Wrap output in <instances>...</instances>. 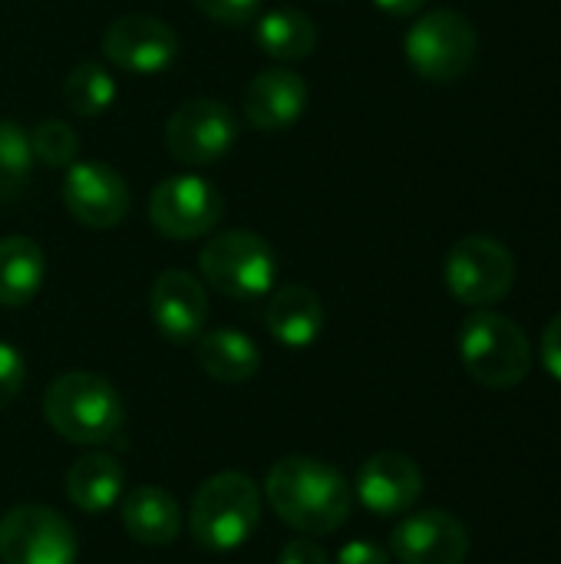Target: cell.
Listing matches in <instances>:
<instances>
[{
  "instance_id": "obj_29",
  "label": "cell",
  "mask_w": 561,
  "mask_h": 564,
  "mask_svg": "<svg viewBox=\"0 0 561 564\" xmlns=\"http://www.w3.org/2000/svg\"><path fill=\"white\" fill-rule=\"evenodd\" d=\"M278 564H327V552L311 539H294V542L284 545Z\"/></svg>"
},
{
  "instance_id": "obj_26",
  "label": "cell",
  "mask_w": 561,
  "mask_h": 564,
  "mask_svg": "<svg viewBox=\"0 0 561 564\" xmlns=\"http://www.w3.org/2000/svg\"><path fill=\"white\" fill-rule=\"evenodd\" d=\"M195 7L215 23L241 26V23H251L258 17L261 0H195Z\"/></svg>"
},
{
  "instance_id": "obj_20",
  "label": "cell",
  "mask_w": 561,
  "mask_h": 564,
  "mask_svg": "<svg viewBox=\"0 0 561 564\" xmlns=\"http://www.w3.org/2000/svg\"><path fill=\"white\" fill-rule=\"evenodd\" d=\"M255 43L261 53L281 63L308 59L317 46V26L304 10L294 7H278L258 17L255 23Z\"/></svg>"
},
{
  "instance_id": "obj_11",
  "label": "cell",
  "mask_w": 561,
  "mask_h": 564,
  "mask_svg": "<svg viewBox=\"0 0 561 564\" xmlns=\"http://www.w3.org/2000/svg\"><path fill=\"white\" fill-rule=\"evenodd\" d=\"M103 56L136 76H155L169 69L179 56L175 30L149 13L116 17L103 33Z\"/></svg>"
},
{
  "instance_id": "obj_6",
  "label": "cell",
  "mask_w": 561,
  "mask_h": 564,
  "mask_svg": "<svg viewBox=\"0 0 561 564\" xmlns=\"http://www.w3.org/2000/svg\"><path fill=\"white\" fill-rule=\"evenodd\" d=\"M407 63L430 83L460 79L479 50L473 23L456 10H430L423 13L403 40Z\"/></svg>"
},
{
  "instance_id": "obj_7",
  "label": "cell",
  "mask_w": 561,
  "mask_h": 564,
  "mask_svg": "<svg viewBox=\"0 0 561 564\" xmlns=\"http://www.w3.org/2000/svg\"><path fill=\"white\" fill-rule=\"evenodd\" d=\"M443 281L460 304L489 307L513 291L516 258L503 241L489 235H470L450 248L443 264Z\"/></svg>"
},
{
  "instance_id": "obj_8",
  "label": "cell",
  "mask_w": 561,
  "mask_h": 564,
  "mask_svg": "<svg viewBox=\"0 0 561 564\" xmlns=\"http://www.w3.org/2000/svg\"><path fill=\"white\" fill-rule=\"evenodd\" d=\"M73 525L46 506H17L0 519L3 564H76Z\"/></svg>"
},
{
  "instance_id": "obj_14",
  "label": "cell",
  "mask_w": 561,
  "mask_h": 564,
  "mask_svg": "<svg viewBox=\"0 0 561 564\" xmlns=\"http://www.w3.org/2000/svg\"><path fill=\"white\" fill-rule=\"evenodd\" d=\"M149 311L165 340L192 344L202 337V330L208 324V294L188 271L169 268L152 284Z\"/></svg>"
},
{
  "instance_id": "obj_23",
  "label": "cell",
  "mask_w": 561,
  "mask_h": 564,
  "mask_svg": "<svg viewBox=\"0 0 561 564\" xmlns=\"http://www.w3.org/2000/svg\"><path fill=\"white\" fill-rule=\"evenodd\" d=\"M116 99V79L109 76V69L103 63H79L69 69L66 83H63V102L69 106V112L76 116H103Z\"/></svg>"
},
{
  "instance_id": "obj_10",
  "label": "cell",
  "mask_w": 561,
  "mask_h": 564,
  "mask_svg": "<svg viewBox=\"0 0 561 564\" xmlns=\"http://www.w3.org/2000/svg\"><path fill=\"white\" fill-rule=\"evenodd\" d=\"M222 218V195L198 175H172L149 195V221L172 241H192L208 235Z\"/></svg>"
},
{
  "instance_id": "obj_16",
  "label": "cell",
  "mask_w": 561,
  "mask_h": 564,
  "mask_svg": "<svg viewBox=\"0 0 561 564\" xmlns=\"http://www.w3.org/2000/svg\"><path fill=\"white\" fill-rule=\"evenodd\" d=\"M245 119L258 132H284L308 109V86L294 69H265L245 86Z\"/></svg>"
},
{
  "instance_id": "obj_12",
  "label": "cell",
  "mask_w": 561,
  "mask_h": 564,
  "mask_svg": "<svg viewBox=\"0 0 561 564\" xmlns=\"http://www.w3.org/2000/svg\"><path fill=\"white\" fill-rule=\"evenodd\" d=\"M126 178L103 162H73L63 178V205L86 228H116L129 215Z\"/></svg>"
},
{
  "instance_id": "obj_22",
  "label": "cell",
  "mask_w": 561,
  "mask_h": 564,
  "mask_svg": "<svg viewBox=\"0 0 561 564\" xmlns=\"http://www.w3.org/2000/svg\"><path fill=\"white\" fill-rule=\"evenodd\" d=\"M46 278V261L36 241L10 235L0 241V304L23 307L36 297Z\"/></svg>"
},
{
  "instance_id": "obj_25",
  "label": "cell",
  "mask_w": 561,
  "mask_h": 564,
  "mask_svg": "<svg viewBox=\"0 0 561 564\" xmlns=\"http://www.w3.org/2000/svg\"><path fill=\"white\" fill-rule=\"evenodd\" d=\"M30 149L46 169H69L79 155V135L63 119H40L30 129Z\"/></svg>"
},
{
  "instance_id": "obj_15",
  "label": "cell",
  "mask_w": 561,
  "mask_h": 564,
  "mask_svg": "<svg viewBox=\"0 0 561 564\" xmlns=\"http://www.w3.org/2000/svg\"><path fill=\"white\" fill-rule=\"evenodd\" d=\"M357 496L374 516H403L423 496V473L403 453H377L357 473Z\"/></svg>"
},
{
  "instance_id": "obj_19",
  "label": "cell",
  "mask_w": 561,
  "mask_h": 564,
  "mask_svg": "<svg viewBox=\"0 0 561 564\" xmlns=\"http://www.w3.org/2000/svg\"><path fill=\"white\" fill-rule=\"evenodd\" d=\"M195 360L218 383H245L261 367V354L255 340L231 327H215L202 334L195 340Z\"/></svg>"
},
{
  "instance_id": "obj_3",
  "label": "cell",
  "mask_w": 561,
  "mask_h": 564,
  "mask_svg": "<svg viewBox=\"0 0 561 564\" xmlns=\"http://www.w3.org/2000/svg\"><path fill=\"white\" fill-rule=\"evenodd\" d=\"M261 522V489L241 473H218L205 479L192 499L188 529L208 552H231L245 545Z\"/></svg>"
},
{
  "instance_id": "obj_1",
  "label": "cell",
  "mask_w": 561,
  "mask_h": 564,
  "mask_svg": "<svg viewBox=\"0 0 561 564\" xmlns=\"http://www.w3.org/2000/svg\"><path fill=\"white\" fill-rule=\"evenodd\" d=\"M265 492L274 516L304 535H331L350 516L347 479L321 459L288 456L274 463L265 479Z\"/></svg>"
},
{
  "instance_id": "obj_31",
  "label": "cell",
  "mask_w": 561,
  "mask_h": 564,
  "mask_svg": "<svg viewBox=\"0 0 561 564\" xmlns=\"http://www.w3.org/2000/svg\"><path fill=\"white\" fill-rule=\"evenodd\" d=\"M384 13H390V17H410V13H417V10H423V3L427 0H374Z\"/></svg>"
},
{
  "instance_id": "obj_30",
  "label": "cell",
  "mask_w": 561,
  "mask_h": 564,
  "mask_svg": "<svg viewBox=\"0 0 561 564\" xmlns=\"http://www.w3.org/2000/svg\"><path fill=\"white\" fill-rule=\"evenodd\" d=\"M337 564H390V558L374 542H350L347 549H341Z\"/></svg>"
},
{
  "instance_id": "obj_18",
  "label": "cell",
  "mask_w": 561,
  "mask_h": 564,
  "mask_svg": "<svg viewBox=\"0 0 561 564\" xmlns=\"http://www.w3.org/2000/svg\"><path fill=\"white\" fill-rule=\"evenodd\" d=\"M122 525L132 542L149 549H165L182 532V509L165 489L139 486L122 502Z\"/></svg>"
},
{
  "instance_id": "obj_9",
  "label": "cell",
  "mask_w": 561,
  "mask_h": 564,
  "mask_svg": "<svg viewBox=\"0 0 561 564\" xmlns=\"http://www.w3.org/2000/svg\"><path fill=\"white\" fill-rule=\"evenodd\" d=\"M238 142V116L218 99L182 102L165 126L169 152L185 165H212Z\"/></svg>"
},
{
  "instance_id": "obj_21",
  "label": "cell",
  "mask_w": 561,
  "mask_h": 564,
  "mask_svg": "<svg viewBox=\"0 0 561 564\" xmlns=\"http://www.w3.org/2000/svg\"><path fill=\"white\" fill-rule=\"evenodd\" d=\"M122 482H126L122 466L112 456L93 453V456H83V459H76L69 466V473H66V496H69V502L79 512L99 516V512H106L119 499Z\"/></svg>"
},
{
  "instance_id": "obj_24",
  "label": "cell",
  "mask_w": 561,
  "mask_h": 564,
  "mask_svg": "<svg viewBox=\"0 0 561 564\" xmlns=\"http://www.w3.org/2000/svg\"><path fill=\"white\" fill-rule=\"evenodd\" d=\"M33 162L30 132L10 119H0V202H13L26 192Z\"/></svg>"
},
{
  "instance_id": "obj_2",
  "label": "cell",
  "mask_w": 561,
  "mask_h": 564,
  "mask_svg": "<svg viewBox=\"0 0 561 564\" xmlns=\"http://www.w3.org/2000/svg\"><path fill=\"white\" fill-rule=\"evenodd\" d=\"M43 416L66 443L103 446L122 430V400L109 380L73 370L46 387Z\"/></svg>"
},
{
  "instance_id": "obj_4",
  "label": "cell",
  "mask_w": 561,
  "mask_h": 564,
  "mask_svg": "<svg viewBox=\"0 0 561 564\" xmlns=\"http://www.w3.org/2000/svg\"><path fill=\"white\" fill-rule=\"evenodd\" d=\"M460 360L476 383L509 390L529 377L532 347L516 321L493 311H476L460 327Z\"/></svg>"
},
{
  "instance_id": "obj_28",
  "label": "cell",
  "mask_w": 561,
  "mask_h": 564,
  "mask_svg": "<svg viewBox=\"0 0 561 564\" xmlns=\"http://www.w3.org/2000/svg\"><path fill=\"white\" fill-rule=\"evenodd\" d=\"M542 364L561 383V314H555L542 334Z\"/></svg>"
},
{
  "instance_id": "obj_27",
  "label": "cell",
  "mask_w": 561,
  "mask_h": 564,
  "mask_svg": "<svg viewBox=\"0 0 561 564\" xmlns=\"http://www.w3.org/2000/svg\"><path fill=\"white\" fill-rule=\"evenodd\" d=\"M23 380H26V367H23V357L0 340V410L23 390Z\"/></svg>"
},
{
  "instance_id": "obj_17",
  "label": "cell",
  "mask_w": 561,
  "mask_h": 564,
  "mask_svg": "<svg viewBox=\"0 0 561 564\" xmlns=\"http://www.w3.org/2000/svg\"><path fill=\"white\" fill-rule=\"evenodd\" d=\"M265 327L284 347H311L324 330V304L311 288H281L268 301Z\"/></svg>"
},
{
  "instance_id": "obj_5",
  "label": "cell",
  "mask_w": 561,
  "mask_h": 564,
  "mask_svg": "<svg viewBox=\"0 0 561 564\" xmlns=\"http://www.w3.org/2000/svg\"><path fill=\"white\" fill-rule=\"evenodd\" d=\"M198 268H202V278L208 281V288H215L218 294L235 297V301L265 297L278 274L271 245L261 235L245 231V228L215 235L202 248Z\"/></svg>"
},
{
  "instance_id": "obj_13",
  "label": "cell",
  "mask_w": 561,
  "mask_h": 564,
  "mask_svg": "<svg viewBox=\"0 0 561 564\" xmlns=\"http://www.w3.org/2000/svg\"><path fill=\"white\" fill-rule=\"evenodd\" d=\"M390 549L400 564H463L470 555V532L456 516L427 509L393 529Z\"/></svg>"
}]
</instances>
